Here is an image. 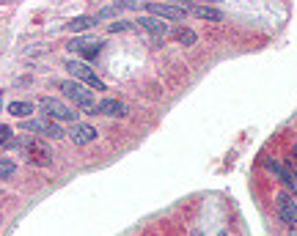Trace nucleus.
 Segmentation results:
<instances>
[{
    "label": "nucleus",
    "mask_w": 297,
    "mask_h": 236,
    "mask_svg": "<svg viewBox=\"0 0 297 236\" xmlns=\"http://www.w3.org/2000/svg\"><path fill=\"white\" fill-rule=\"evenodd\" d=\"M275 209H278V217L284 225H289V228L297 225V201L292 193H281L275 198Z\"/></svg>",
    "instance_id": "nucleus-7"
},
{
    "label": "nucleus",
    "mask_w": 297,
    "mask_h": 236,
    "mask_svg": "<svg viewBox=\"0 0 297 236\" xmlns=\"http://www.w3.org/2000/svg\"><path fill=\"white\" fill-rule=\"evenodd\" d=\"M63 66L72 72V80H77V83L88 85L91 91H108V88H105V83H102V80L96 77V72H94L88 63L77 61V58H66V63H63Z\"/></svg>",
    "instance_id": "nucleus-3"
},
{
    "label": "nucleus",
    "mask_w": 297,
    "mask_h": 236,
    "mask_svg": "<svg viewBox=\"0 0 297 236\" xmlns=\"http://www.w3.org/2000/svg\"><path fill=\"white\" fill-rule=\"evenodd\" d=\"M9 113L25 121V118L33 113V102H9Z\"/></svg>",
    "instance_id": "nucleus-15"
},
{
    "label": "nucleus",
    "mask_w": 297,
    "mask_h": 236,
    "mask_svg": "<svg viewBox=\"0 0 297 236\" xmlns=\"http://www.w3.org/2000/svg\"><path fill=\"white\" fill-rule=\"evenodd\" d=\"M193 236H204V233H201V231H196V233H193Z\"/></svg>",
    "instance_id": "nucleus-22"
},
{
    "label": "nucleus",
    "mask_w": 297,
    "mask_h": 236,
    "mask_svg": "<svg viewBox=\"0 0 297 236\" xmlns=\"http://www.w3.org/2000/svg\"><path fill=\"white\" fill-rule=\"evenodd\" d=\"M0 146H3V151H9L11 146H17V140H14V132L9 129V124L0 127Z\"/></svg>",
    "instance_id": "nucleus-17"
},
{
    "label": "nucleus",
    "mask_w": 297,
    "mask_h": 236,
    "mask_svg": "<svg viewBox=\"0 0 297 236\" xmlns=\"http://www.w3.org/2000/svg\"><path fill=\"white\" fill-rule=\"evenodd\" d=\"M220 236H228V233H220Z\"/></svg>",
    "instance_id": "nucleus-24"
},
{
    "label": "nucleus",
    "mask_w": 297,
    "mask_h": 236,
    "mask_svg": "<svg viewBox=\"0 0 297 236\" xmlns=\"http://www.w3.org/2000/svg\"><path fill=\"white\" fill-rule=\"evenodd\" d=\"M292 157H294V162H297V146H294V151H292Z\"/></svg>",
    "instance_id": "nucleus-21"
},
{
    "label": "nucleus",
    "mask_w": 297,
    "mask_h": 236,
    "mask_svg": "<svg viewBox=\"0 0 297 236\" xmlns=\"http://www.w3.org/2000/svg\"><path fill=\"white\" fill-rule=\"evenodd\" d=\"M124 9H127V3H116V6H105V9H99L96 11V19H113L118 17Z\"/></svg>",
    "instance_id": "nucleus-16"
},
{
    "label": "nucleus",
    "mask_w": 297,
    "mask_h": 236,
    "mask_svg": "<svg viewBox=\"0 0 297 236\" xmlns=\"http://www.w3.org/2000/svg\"><path fill=\"white\" fill-rule=\"evenodd\" d=\"M135 25H140V31H146V33H152V36H168L171 33V25H168V22L160 19V17H152V14L138 17Z\"/></svg>",
    "instance_id": "nucleus-8"
},
{
    "label": "nucleus",
    "mask_w": 297,
    "mask_h": 236,
    "mask_svg": "<svg viewBox=\"0 0 297 236\" xmlns=\"http://www.w3.org/2000/svg\"><path fill=\"white\" fill-rule=\"evenodd\" d=\"M187 11L196 14L198 19H206V22H220L223 19V11L220 9H215V6H204V3H190Z\"/></svg>",
    "instance_id": "nucleus-12"
},
{
    "label": "nucleus",
    "mask_w": 297,
    "mask_h": 236,
    "mask_svg": "<svg viewBox=\"0 0 297 236\" xmlns=\"http://www.w3.org/2000/svg\"><path fill=\"white\" fill-rule=\"evenodd\" d=\"M96 22H99L96 17H91V14H83V17H74V19H69L66 31H69V33H83V31H88V28H94Z\"/></svg>",
    "instance_id": "nucleus-14"
},
{
    "label": "nucleus",
    "mask_w": 297,
    "mask_h": 236,
    "mask_svg": "<svg viewBox=\"0 0 297 236\" xmlns=\"http://www.w3.org/2000/svg\"><path fill=\"white\" fill-rule=\"evenodd\" d=\"M55 88H58V91H63V97L69 99L74 107H80V110H94L96 107V99H94L91 88L77 83V80H58Z\"/></svg>",
    "instance_id": "nucleus-1"
},
{
    "label": "nucleus",
    "mask_w": 297,
    "mask_h": 236,
    "mask_svg": "<svg viewBox=\"0 0 297 236\" xmlns=\"http://www.w3.org/2000/svg\"><path fill=\"white\" fill-rule=\"evenodd\" d=\"M264 165H267V168H270V171H272V173H275V176H278V179H281V181H284V184H286V187H289V190H294V195H297V176H294L292 171H289V168H284V165H281V162H278V159H267V162H264Z\"/></svg>",
    "instance_id": "nucleus-11"
},
{
    "label": "nucleus",
    "mask_w": 297,
    "mask_h": 236,
    "mask_svg": "<svg viewBox=\"0 0 297 236\" xmlns=\"http://www.w3.org/2000/svg\"><path fill=\"white\" fill-rule=\"evenodd\" d=\"M108 31H110V33H121V31H130V22H124V19H116L113 25H108Z\"/></svg>",
    "instance_id": "nucleus-20"
},
{
    "label": "nucleus",
    "mask_w": 297,
    "mask_h": 236,
    "mask_svg": "<svg viewBox=\"0 0 297 236\" xmlns=\"http://www.w3.org/2000/svg\"><path fill=\"white\" fill-rule=\"evenodd\" d=\"M292 236H297V231H292Z\"/></svg>",
    "instance_id": "nucleus-23"
},
{
    "label": "nucleus",
    "mask_w": 297,
    "mask_h": 236,
    "mask_svg": "<svg viewBox=\"0 0 297 236\" xmlns=\"http://www.w3.org/2000/svg\"><path fill=\"white\" fill-rule=\"evenodd\" d=\"M69 50L74 55H83V58H96L99 55V50H102V44L99 41H86V39H74L69 44Z\"/></svg>",
    "instance_id": "nucleus-13"
},
{
    "label": "nucleus",
    "mask_w": 297,
    "mask_h": 236,
    "mask_svg": "<svg viewBox=\"0 0 297 236\" xmlns=\"http://www.w3.org/2000/svg\"><path fill=\"white\" fill-rule=\"evenodd\" d=\"M14 171H17V165H14V159L6 154V157L0 159V179H11Z\"/></svg>",
    "instance_id": "nucleus-18"
},
{
    "label": "nucleus",
    "mask_w": 297,
    "mask_h": 236,
    "mask_svg": "<svg viewBox=\"0 0 297 236\" xmlns=\"http://www.w3.org/2000/svg\"><path fill=\"white\" fill-rule=\"evenodd\" d=\"M17 146L22 149V154H25L28 165H36V168H47L50 162H53V151H50L47 146L41 143V140H36V137H25V140H19Z\"/></svg>",
    "instance_id": "nucleus-4"
},
{
    "label": "nucleus",
    "mask_w": 297,
    "mask_h": 236,
    "mask_svg": "<svg viewBox=\"0 0 297 236\" xmlns=\"http://www.w3.org/2000/svg\"><path fill=\"white\" fill-rule=\"evenodd\" d=\"M94 113L108 115V118H124V115H127V105L118 102V99H102V102H96Z\"/></svg>",
    "instance_id": "nucleus-9"
},
{
    "label": "nucleus",
    "mask_w": 297,
    "mask_h": 236,
    "mask_svg": "<svg viewBox=\"0 0 297 236\" xmlns=\"http://www.w3.org/2000/svg\"><path fill=\"white\" fill-rule=\"evenodd\" d=\"M22 129L31 132V135H41V137H50V140H61L66 132L61 129V124L53 121L47 115H39V118H25L22 121Z\"/></svg>",
    "instance_id": "nucleus-5"
},
{
    "label": "nucleus",
    "mask_w": 297,
    "mask_h": 236,
    "mask_svg": "<svg viewBox=\"0 0 297 236\" xmlns=\"http://www.w3.org/2000/svg\"><path fill=\"white\" fill-rule=\"evenodd\" d=\"M146 11L152 17H160V19H171V22H182L187 17V6L184 3H146Z\"/></svg>",
    "instance_id": "nucleus-6"
},
{
    "label": "nucleus",
    "mask_w": 297,
    "mask_h": 236,
    "mask_svg": "<svg viewBox=\"0 0 297 236\" xmlns=\"http://www.w3.org/2000/svg\"><path fill=\"white\" fill-rule=\"evenodd\" d=\"M69 137H72L74 146H88V143H94V140H96V129L88 127V124H72Z\"/></svg>",
    "instance_id": "nucleus-10"
},
{
    "label": "nucleus",
    "mask_w": 297,
    "mask_h": 236,
    "mask_svg": "<svg viewBox=\"0 0 297 236\" xmlns=\"http://www.w3.org/2000/svg\"><path fill=\"white\" fill-rule=\"evenodd\" d=\"M176 39H179V44H184V47H193V44L198 41V36L190 31V28H182L179 33H176Z\"/></svg>",
    "instance_id": "nucleus-19"
},
{
    "label": "nucleus",
    "mask_w": 297,
    "mask_h": 236,
    "mask_svg": "<svg viewBox=\"0 0 297 236\" xmlns=\"http://www.w3.org/2000/svg\"><path fill=\"white\" fill-rule=\"evenodd\" d=\"M39 107H41V113L47 115V118H53V121H69V124H80L77 121V110L69 107L63 99H55V97H41L39 99Z\"/></svg>",
    "instance_id": "nucleus-2"
}]
</instances>
